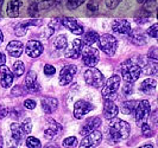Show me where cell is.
Segmentation results:
<instances>
[{
	"label": "cell",
	"mask_w": 158,
	"mask_h": 148,
	"mask_svg": "<svg viewBox=\"0 0 158 148\" xmlns=\"http://www.w3.org/2000/svg\"><path fill=\"white\" fill-rule=\"evenodd\" d=\"M110 122L108 126V134L110 138L113 142H120V141L125 140L128 138L130 132H131V127L127 123L126 121L123 120H113Z\"/></svg>",
	"instance_id": "obj_1"
},
{
	"label": "cell",
	"mask_w": 158,
	"mask_h": 148,
	"mask_svg": "<svg viewBox=\"0 0 158 148\" xmlns=\"http://www.w3.org/2000/svg\"><path fill=\"white\" fill-rule=\"evenodd\" d=\"M142 69L132 59H127L121 64V76L127 83H133L140 77Z\"/></svg>",
	"instance_id": "obj_2"
},
{
	"label": "cell",
	"mask_w": 158,
	"mask_h": 148,
	"mask_svg": "<svg viewBox=\"0 0 158 148\" xmlns=\"http://www.w3.org/2000/svg\"><path fill=\"white\" fill-rule=\"evenodd\" d=\"M99 46L101 49V51H103L106 55L113 56L115 54L117 49H118V42L114 36L112 34H102L99 37Z\"/></svg>",
	"instance_id": "obj_3"
},
{
	"label": "cell",
	"mask_w": 158,
	"mask_h": 148,
	"mask_svg": "<svg viewBox=\"0 0 158 148\" xmlns=\"http://www.w3.org/2000/svg\"><path fill=\"white\" fill-rule=\"evenodd\" d=\"M135 113L137 125L142 126L144 122H146L151 115V107L149 101L143 100V101H139L138 103H135Z\"/></svg>",
	"instance_id": "obj_4"
},
{
	"label": "cell",
	"mask_w": 158,
	"mask_h": 148,
	"mask_svg": "<svg viewBox=\"0 0 158 148\" xmlns=\"http://www.w3.org/2000/svg\"><path fill=\"white\" fill-rule=\"evenodd\" d=\"M120 82H121V78L118 75H114L112 76L107 82L105 86L102 88V97L106 100H113V97L117 95L119 90V86H120Z\"/></svg>",
	"instance_id": "obj_5"
},
{
	"label": "cell",
	"mask_w": 158,
	"mask_h": 148,
	"mask_svg": "<svg viewBox=\"0 0 158 148\" xmlns=\"http://www.w3.org/2000/svg\"><path fill=\"white\" fill-rule=\"evenodd\" d=\"M85 81L88 86H92L94 88H100L103 84V75L101 74V71L95 69L94 66L89 68L88 70L85 71Z\"/></svg>",
	"instance_id": "obj_6"
},
{
	"label": "cell",
	"mask_w": 158,
	"mask_h": 148,
	"mask_svg": "<svg viewBox=\"0 0 158 148\" xmlns=\"http://www.w3.org/2000/svg\"><path fill=\"white\" fill-rule=\"evenodd\" d=\"M85 47V46H83ZM82 61L85 63V65H87L89 68L92 66H95L99 61H100V55H99V51L92 47L90 45H88L87 47L82 49Z\"/></svg>",
	"instance_id": "obj_7"
},
{
	"label": "cell",
	"mask_w": 158,
	"mask_h": 148,
	"mask_svg": "<svg viewBox=\"0 0 158 148\" xmlns=\"http://www.w3.org/2000/svg\"><path fill=\"white\" fill-rule=\"evenodd\" d=\"M62 130H63V128L60 123H57L52 118H48L45 126H44V136L47 139H50V140L56 139L62 133Z\"/></svg>",
	"instance_id": "obj_8"
},
{
	"label": "cell",
	"mask_w": 158,
	"mask_h": 148,
	"mask_svg": "<svg viewBox=\"0 0 158 148\" xmlns=\"http://www.w3.org/2000/svg\"><path fill=\"white\" fill-rule=\"evenodd\" d=\"M93 109H94V107L92 106V103L85 101V100H80L74 104V117L80 120Z\"/></svg>",
	"instance_id": "obj_9"
},
{
	"label": "cell",
	"mask_w": 158,
	"mask_h": 148,
	"mask_svg": "<svg viewBox=\"0 0 158 148\" xmlns=\"http://www.w3.org/2000/svg\"><path fill=\"white\" fill-rule=\"evenodd\" d=\"M101 140H102V134H101V132L93 130L92 133L85 135V139L81 141L80 146L81 147H95V146H98L101 142Z\"/></svg>",
	"instance_id": "obj_10"
},
{
	"label": "cell",
	"mask_w": 158,
	"mask_h": 148,
	"mask_svg": "<svg viewBox=\"0 0 158 148\" xmlns=\"http://www.w3.org/2000/svg\"><path fill=\"white\" fill-rule=\"evenodd\" d=\"M76 66L75 65H65L60 72V84L68 86L76 75Z\"/></svg>",
	"instance_id": "obj_11"
},
{
	"label": "cell",
	"mask_w": 158,
	"mask_h": 148,
	"mask_svg": "<svg viewBox=\"0 0 158 148\" xmlns=\"http://www.w3.org/2000/svg\"><path fill=\"white\" fill-rule=\"evenodd\" d=\"M25 88L29 93L36 94L40 91V86L37 82V75L35 71H29L25 77Z\"/></svg>",
	"instance_id": "obj_12"
},
{
	"label": "cell",
	"mask_w": 158,
	"mask_h": 148,
	"mask_svg": "<svg viewBox=\"0 0 158 148\" xmlns=\"http://www.w3.org/2000/svg\"><path fill=\"white\" fill-rule=\"evenodd\" d=\"M83 46H85V43L81 39H75L71 43L69 49L65 51V57L67 58H71V59H77L80 56H81Z\"/></svg>",
	"instance_id": "obj_13"
},
{
	"label": "cell",
	"mask_w": 158,
	"mask_h": 148,
	"mask_svg": "<svg viewBox=\"0 0 158 148\" xmlns=\"http://www.w3.org/2000/svg\"><path fill=\"white\" fill-rule=\"evenodd\" d=\"M61 22L63 24V26H65L70 32H73L74 34H82L83 33V27L82 25H80L77 23V20L73 17H63L61 19Z\"/></svg>",
	"instance_id": "obj_14"
},
{
	"label": "cell",
	"mask_w": 158,
	"mask_h": 148,
	"mask_svg": "<svg viewBox=\"0 0 158 148\" xmlns=\"http://www.w3.org/2000/svg\"><path fill=\"white\" fill-rule=\"evenodd\" d=\"M43 45L42 43L38 42V40H30L27 44H26V47H25V52L29 57H32V58H37L42 55L43 52Z\"/></svg>",
	"instance_id": "obj_15"
},
{
	"label": "cell",
	"mask_w": 158,
	"mask_h": 148,
	"mask_svg": "<svg viewBox=\"0 0 158 148\" xmlns=\"http://www.w3.org/2000/svg\"><path fill=\"white\" fill-rule=\"evenodd\" d=\"M100 126H101V120H100V117H98V116L89 117V118L86 120L85 125L82 126V128H81V130H80V134L85 136V135L92 133L93 130H95V129H98Z\"/></svg>",
	"instance_id": "obj_16"
},
{
	"label": "cell",
	"mask_w": 158,
	"mask_h": 148,
	"mask_svg": "<svg viewBox=\"0 0 158 148\" xmlns=\"http://www.w3.org/2000/svg\"><path fill=\"white\" fill-rule=\"evenodd\" d=\"M43 23L40 19H30V20H25V22H22V23L17 24V26L15 27V32L18 37H22L24 36L27 29L30 26H40V24Z\"/></svg>",
	"instance_id": "obj_17"
},
{
	"label": "cell",
	"mask_w": 158,
	"mask_h": 148,
	"mask_svg": "<svg viewBox=\"0 0 158 148\" xmlns=\"http://www.w3.org/2000/svg\"><path fill=\"white\" fill-rule=\"evenodd\" d=\"M118 113H119L118 106L112 101V100L106 98L105 100V104H103V117L107 118V120H111V118H114V117L117 116Z\"/></svg>",
	"instance_id": "obj_18"
},
{
	"label": "cell",
	"mask_w": 158,
	"mask_h": 148,
	"mask_svg": "<svg viewBox=\"0 0 158 148\" xmlns=\"http://www.w3.org/2000/svg\"><path fill=\"white\" fill-rule=\"evenodd\" d=\"M113 31L120 34H128L131 32V25L125 19H117L112 24Z\"/></svg>",
	"instance_id": "obj_19"
},
{
	"label": "cell",
	"mask_w": 158,
	"mask_h": 148,
	"mask_svg": "<svg viewBox=\"0 0 158 148\" xmlns=\"http://www.w3.org/2000/svg\"><path fill=\"white\" fill-rule=\"evenodd\" d=\"M0 77H1V86L4 88H10L13 83V75L5 64L0 65Z\"/></svg>",
	"instance_id": "obj_20"
},
{
	"label": "cell",
	"mask_w": 158,
	"mask_h": 148,
	"mask_svg": "<svg viewBox=\"0 0 158 148\" xmlns=\"http://www.w3.org/2000/svg\"><path fill=\"white\" fill-rule=\"evenodd\" d=\"M40 103H42V108L45 114H52L57 109V106H58V102L55 97H49V96L43 97Z\"/></svg>",
	"instance_id": "obj_21"
},
{
	"label": "cell",
	"mask_w": 158,
	"mask_h": 148,
	"mask_svg": "<svg viewBox=\"0 0 158 148\" xmlns=\"http://www.w3.org/2000/svg\"><path fill=\"white\" fill-rule=\"evenodd\" d=\"M23 50H24L23 44L20 42H18V40L10 42V44L6 46L7 54L10 56H12V57H20V55L23 54Z\"/></svg>",
	"instance_id": "obj_22"
},
{
	"label": "cell",
	"mask_w": 158,
	"mask_h": 148,
	"mask_svg": "<svg viewBox=\"0 0 158 148\" xmlns=\"http://www.w3.org/2000/svg\"><path fill=\"white\" fill-rule=\"evenodd\" d=\"M22 6V1L20 0H10L7 5V10H6V13L8 17L11 18H16L19 16V10Z\"/></svg>",
	"instance_id": "obj_23"
},
{
	"label": "cell",
	"mask_w": 158,
	"mask_h": 148,
	"mask_svg": "<svg viewBox=\"0 0 158 148\" xmlns=\"http://www.w3.org/2000/svg\"><path fill=\"white\" fill-rule=\"evenodd\" d=\"M156 86H157V82L155 79L148 78V79L143 81V83L140 84V90L144 94H153Z\"/></svg>",
	"instance_id": "obj_24"
},
{
	"label": "cell",
	"mask_w": 158,
	"mask_h": 148,
	"mask_svg": "<svg viewBox=\"0 0 158 148\" xmlns=\"http://www.w3.org/2000/svg\"><path fill=\"white\" fill-rule=\"evenodd\" d=\"M11 133H12V138H13L16 143H19L23 140L24 135H25L24 132L22 130V128H20V125H18V123H12L11 125Z\"/></svg>",
	"instance_id": "obj_25"
},
{
	"label": "cell",
	"mask_w": 158,
	"mask_h": 148,
	"mask_svg": "<svg viewBox=\"0 0 158 148\" xmlns=\"http://www.w3.org/2000/svg\"><path fill=\"white\" fill-rule=\"evenodd\" d=\"M99 37H100V36L95 31H88L87 33H85L82 42H83L86 45H93L94 43H96V42L99 40Z\"/></svg>",
	"instance_id": "obj_26"
},
{
	"label": "cell",
	"mask_w": 158,
	"mask_h": 148,
	"mask_svg": "<svg viewBox=\"0 0 158 148\" xmlns=\"http://www.w3.org/2000/svg\"><path fill=\"white\" fill-rule=\"evenodd\" d=\"M130 34V33H128ZM130 40L135 44V45H144L145 44V37L144 34H142V32H138V31H133L131 34H130Z\"/></svg>",
	"instance_id": "obj_27"
},
{
	"label": "cell",
	"mask_w": 158,
	"mask_h": 148,
	"mask_svg": "<svg viewBox=\"0 0 158 148\" xmlns=\"http://www.w3.org/2000/svg\"><path fill=\"white\" fill-rule=\"evenodd\" d=\"M54 47L57 50H63L67 47V37L61 34L58 37H56L55 42H54Z\"/></svg>",
	"instance_id": "obj_28"
},
{
	"label": "cell",
	"mask_w": 158,
	"mask_h": 148,
	"mask_svg": "<svg viewBox=\"0 0 158 148\" xmlns=\"http://www.w3.org/2000/svg\"><path fill=\"white\" fill-rule=\"evenodd\" d=\"M144 71H145L146 75H156L157 74V61L149 62V64H146L144 66Z\"/></svg>",
	"instance_id": "obj_29"
},
{
	"label": "cell",
	"mask_w": 158,
	"mask_h": 148,
	"mask_svg": "<svg viewBox=\"0 0 158 148\" xmlns=\"http://www.w3.org/2000/svg\"><path fill=\"white\" fill-rule=\"evenodd\" d=\"M25 70V65L22 61H17L16 63H13V75H16L17 77L22 76Z\"/></svg>",
	"instance_id": "obj_30"
},
{
	"label": "cell",
	"mask_w": 158,
	"mask_h": 148,
	"mask_svg": "<svg viewBox=\"0 0 158 148\" xmlns=\"http://www.w3.org/2000/svg\"><path fill=\"white\" fill-rule=\"evenodd\" d=\"M135 101H126L123 103V106H121V111L124 113V114H131L133 110H135Z\"/></svg>",
	"instance_id": "obj_31"
},
{
	"label": "cell",
	"mask_w": 158,
	"mask_h": 148,
	"mask_svg": "<svg viewBox=\"0 0 158 148\" xmlns=\"http://www.w3.org/2000/svg\"><path fill=\"white\" fill-rule=\"evenodd\" d=\"M20 128H22V130L24 132V134H30L32 130V121L31 118H24V121L22 122V125H20Z\"/></svg>",
	"instance_id": "obj_32"
},
{
	"label": "cell",
	"mask_w": 158,
	"mask_h": 148,
	"mask_svg": "<svg viewBox=\"0 0 158 148\" xmlns=\"http://www.w3.org/2000/svg\"><path fill=\"white\" fill-rule=\"evenodd\" d=\"M26 146L29 148H40L42 147V143H40V141L37 138L30 136V138L26 139Z\"/></svg>",
	"instance_id": "obj_33"
},
{
	"label": "cell",
	"mask_w": 158,
	"mask_h": 148,
	"mask_svg": "<svg viewBox=\"0 0 158 148\" xmlns=\"http://www.w3.org/2000/svg\"><path fill=\"white\" fill-rule=\"evenodd\" d=\"M142 133L144 136H146V138H151L152 135H153V129L151 128V126L148 123V122H144L142 126Z\"/></svg>",
	"instance_id": "obj_34"
},
{
	"label": "cell",
	"mask_w": 158,
	"mask_h": 148,
	"mask_svg": "<svg viewBox=\"0 0 158 148\" xmlns=\"http://www.w3.org/2000/svg\"><path fill=\"white\" fill-rule=\"evenodd\" d=\"M63 146L64 147H76L77 146V140L75 136H69L63 140Z\"/></svg>",
	"instance_id": "obj_35"
},
{
	"label": "cell",
	"mask_w": 158,
	"mask_h": 148,
	"mask_svg": "<svg viewBox=\"0 0 158 148\" xmlns=\"http://www.w3.org/2000/svg\"><path fill=\"white\" fill-rule=\"evenodd\" d=\"M86 0H67V6L69 10H75L80 5H82Z\"/></svg>",
	"instance_id": "obj_36"
},
{
	"label": "cell",
	"mask_w": 158,
	"mask_h": 148,
	"mask_svg": "<svg viewBox=\"0 0 158 148\" xmlns=\"http://www.w3.org/2000/svg\"><path fill=\"white\" fill-rule=\"evenodd\" d=\"M26 93H27V91H26V88L22 86H17L12 89V95H13V96H23V95H25Z\"/></svg>",
	"instance_id": "obj_37"
},
{
	"label": "cell",
	"mask_w": 158,
	"mask_h": 148,
	"mask_svg": "<svg viewBox=\"0 0 158 148\" xmlns=\"http://www.w3.org/2000/svg\"><path fill=\"white\" fill-rule=\"evenodd\" d=\"M146 33L150 36V37H153V38H157L158 37V25L157 24H153L151 27L148 29Z\"/></svg>",
	"instance_id": "obj_38"
},
{
	"label": "cell",
	"mask_w": 158,
	"mask_h": 148,
	"mask_svg": "<svg viewBox=\"0 0 158 148\" xmlns=\"http://www.w3.org/2000/svg\"><path fill=\"white\" fill-rule=\"evenodd\" d=\"M148 57L151 61H157L158 59V49L156 46L151 47L149 50V54H148Z\"/></svg>",
	"instance_id": "obj_39"
},
{
	"label": "cell",
	"mask_w": 158,
	"mask_h": 148,
	"mask_svg": "<svg viewBox=\"0 0 158 148\" xmlns=\"http://www.w3.org/2000/svg\"><path fill=\"white\" fill-rule=\"evenodd\" d=\"M55 72H56L55 66H52V65H50V64L44 65V74H45L47 76H54Z\"/></svg>",
	"instance_id": "obj_40"
},
{
	"label": "cell",
	"mask_w": 158,
	"mask_h": 148,
	"mask_svg": "<svg viewBox=\"0 0 158 148\" xmlns=\"http://www.w3.org/2000/svg\"><path fill=\"white\" fill-rule=\"evenodd\" d=\"M29 14L31 17H36L38 14V5L36 2H32L29 7Z\"/></svg>",
	"instance_id": "obj_41"
},
{
	"label": "cell",
	"mask_w": 158,
	"mask_h": 148,
	"mask_svg": "<svg viewBox=\"0 0 158 148\" xmlns=\"http://www.w3.org/2000/svg\"><path fill=\"white\" fill-rule=\"evenodd\" d=\"M24 107L26 108V109H35L36 108V101H33V100H26V101L24 102Z\"/></svg>",
	"instance_id": "obj_42"
},
{
	"label": "cell",
	"mask_w": 158,
	"mask_h": 148,
	"mask_svg": "<svg viewBox=\"0 0 158 148\" xmlns=\"http://www.w3.org/2000/svg\"><path fill=\"white\" fill-rule=\"evenodd\" d=\"M120 1H121V0H106V5H107L108 8H114L118 6Z\"/></svg>",
	"instance_id": "obj_43"
},
{
	"label": "cell",
	"mask_w": 158,
	"mask_h": 148,
	"mask_svg": "<svg viewBox=\"0 0 158 148\" xmlns=\"http://www.w3.org/2000/svg\"><path fill=\"white\" fill-rule=\"evenodd\" d=\"M6 115H8V109L5 106H0V118H4Z\"/></svg>",
	"instance_id": "obj_44"
},
{
	"label": "cell",
	"mask_w": 158,
	"mask_h": 148,
	"mask_svg": "<svg viewBox=\"0 0 158 148\" xmlns=\"http://www.w3.org/2000/svg\"><path fill=\"white\" fill-rule=\"evenodd\" d=\"M132 89H133V86H132V83H127L125 88H124V93L125 95H130V94H132Z\"/></svg>",
	"instance_id": "obj_45"
},
{
	"label": "cell",
	"mask_w": 158,
	"mask_h": 148,
	"mask_svg": "<svg viewBox=\"0 0 158 148\" xmlns=\"http://www.w3.org/2000/svg\"><path fill=\"white\" fill-rule=\"evenodd\" d=\"M88 10H90V11H96V10H98V2H96V1H90V2L88 4Z\"/></svg>",
	"instance_id": "obj_46"
},
{
	"label": "cell",
	"mask_w": 158,
	"mask_h": 148,
	"mask_svg": "<svg viewBox=\"0 0 158 148\" xmlns=\"http://www.w3.org/2000/svg\"><path fill=\"white\" fill-rule=\"evenodd\" d=\"M20 115H22V113H20V111H18V109H12V110H11V116H12V117L16 116V118H17V117H19Z\"/></svg>",
	"instance_id": "obj_47"
},
{
	"label": "cell",
	"mask_w": 158,
	"mask_h": 148,
	"mask_svg": "<svg viewBox=\"0 0 158 148\" xmlns=\"http://www.w3.org/2000/svg\"><path fill=\"white\" fill-rule=\"evenodd\" d=\"M5 63H6V57H5L4 54L0 52V65H2V64H5Z\"/></svg>",
	"instance_id": "obj_48"
},
{
	"label": "cell",
	"mask_w": 158,
	"mask_h": 148,
	"mask_svg": "<svg viewBox=\"0 0 158 148\" xmlns=\"http://www.w3.org/2000/svg\"><path fill=\"white\" fill-rule=\"evenodd\" d=\"M2 40H4V36H2V32L0 31V44L2 43Z\"/></svg>",
	"instance_id": "obj_49"
},
{
	"label": "cell",
	"mask_w": 158,
	"mask_h": 148,
	"mask_svg": "<svg viewBox=\"0 0 158 148\" xmlns=\"http://www.w3.org/2000/svg\"><path fill=\"white\" fill-rule=\"evenodd\" d=\"M2 4H4V0H0V13H1V7H2Z\"/></svg>",
	"instance_id": "obj_50"
},
{
	"label": "cell",
	"mask_w": 158,
	"mask_h": 148,
	"mask_svg": "<svg viewBox=\"0 0 158 148\" xmlns=\"http://www.w3.org/2000/svg\"><path fill=\"white\" fill-rule=\"evenodd\" d=\"M4 146V142H2V138L0 136V147H2Z\"/></svg>",
	"instance_id": "obj_51"
},
{
	"label": "cell",
	"mask_w": 158,
	"mask_h": 148,
	"mask_svg": "<svg viewBox=\"0 0 158 148\" xmlns=\"http://www.w3.org/2000/svg\"><path fill=\"white\" fill-rule=\"evenodd\" d=\"M145 1H146V0H138V2H139V4H144Z\"/></svg>",
	"instance_id": "obj_52"
},
{
	"label": "cell",
	"mask_w": 158,
	"mask_h": 148,
	"mask_svg": "<svg viewBox=\"0 0 158 148\" xmlns=\"http://www.w3.org/2000/svg\"><path fill=\"white\" fill-rule=\"evenodd\" d=\"M143 148H152V146H151V145H149V146H144Z\"/></svg>",
	"instance_id": "obj_53"
}]
</instances>
